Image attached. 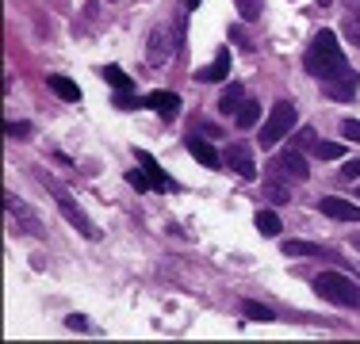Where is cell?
I'll return each mask as SVG.
<instances>
[{
    "label": "cell",
    "instance_id": "1",
    "mask_svg": "<svg viewBox=\"0 0 360 344\" xmlns=\"http://www.w3.org/2000/svg\"><path fill=\"white\" fill-rule=\"evenodd\" d=\"M307 73L314 77V81H333V77L349 73V62L345 54H341V42L333 39V31H319L314 34V42L307 46V58H303Z\"/></svg>",
    "mask_w": 360,
    "mask_h": 344
},
{
    "label": "cell",
    "instance_id": "2",
    "mask_svg": "<svg viewBox=\"0 0 360 344\" xmlns=\"http://www.w3.org/2000/svg\"><path fill=\"white\" fill-rule=\"evenodd\" d=\"M314 291H319L326 303H333V306L360 310V287L349 279V275H341V272H322V275H314Z\"/></svg>",
    "mask_w": 360,
    "mask_h": 344
},
{
    "label": "cell",
    "instance_id": "3",
    "mask_svg": "<svg viewBox=\"0 0 360 344\" xmlns=\"http://www.w3.org/2000/svg\"><path fill=\"white\" fill-rule=\"evenodd\" d=\"M291 126H295V103H288V100L272 103L269 119H264V131H261V145H276Z\"/></svg>",
    "mask_w": 360,
    "mask_h": 344
},
{
    "label": "cell",
    "instance_id": "4",
    "mask_svg": "<svg viewBox=\"0 0 360 344\" xmlns=\"http://www.w3.org/2000/svg\"><path fill=\"white\" fill-rule=\"evenodd\" d=\"M39 180H42V184H46V187H50V192H54V199H58V206H62V214H65V218H70V222H73V226H77V230H81V234H84V237H92V241H96V237H100V230H96V226H92V222H89V214H84V211H81V206H77V203H73V195H70V192H65V187H58V184H50V176H39Z\"/></svg>",
    "mask_w": 360,
    "mask_h": 344
},
{
    "label": "cell",
    "instance_id": "5",
    "mask_svg": "<svg viewBox=\"0 0 360 344\" xmlns=\"http://www.w3.org/2000/svg\"><path fill=\"white\" fill-rule=\"evenodd\" d=\"M269 172H272V176H288V180H307V176H311V168H307V157L295 150V145L280 153V157L272 161Z\"/></svg>",
    "mask_w": 360,
    "mask_h": 344
},
{
    "label": "cell",
    "instance_id": "6",
    "mask_svg": "<svg viewBox=\"0 0 360 344\" xmlns=\"http://www.w3.org/2000/svg\"><path fill=\"white\" fill-rule=\"evenodd\" d=\"M4 203H8V214H12L15 222H20V230L23 234H31V237H42V226H39V218L27 211L23 203H15V195L12 192H4Z\"/></svg>",
    "mask_w": 360,
    "mask_h": 344
},
{
    "label": "cell",
    "instance_id": "7",
    "mask_svg": "<svg viewBox=\"0 0 360 344\" xmlns=\"http://www.w3.org/2000/svg\"><path fill=\"white\" fill-rule=\"evenodd\" d=\"M226 168H234L238 176H245V180H253L257 176V168H253V153H250V145H230L226 150Z\"/></svg>",
    "mask_w": 360,
    "mask_h": 344
},
{
    "label": "cell",
    "instance_id": "8",
    "mask_svg": "<svg viewBox=\"0 0 360 344\" xmlns=\"http://www.w3.org/2000/svg\"><path fill=\"white\" fill-rule=\"evenodd\" d=\"M322 88H326V96H330V100H341V103H345V100L356 96V73L349 69V73H341V77H333V81H326Z\"/></svg>",
    "mask_w": 360,
    "mask_h": 344
},
{
    "label": "cell",
    "instance_id": "9",
    "mask_svg": "<svg viewBox=\"0 0 360 344\" xmlns=\"http://www.w3.org/2000/svg\"><path fill=\"white\" fill-rule=\"evenodd\" d=\"M146 107L158 111L161 119H176L180 115V96L176 92H150V96H146Z\"/></svg>",
    "mask_w": 360,
    "mask_h": 344
},
{
    "label": "cell",
    "instance_id": "10",
    "mask_svg": "<svg viewBox=\"0 0 360 344\" xmlns=\"http://www.w3.org/2000/svg\"><path fill=\"white\" fill-rule=\"evenodd\" d=\"M319 211L330 214V218H341V222H360V206L356 203H345V199H333V195L319 203Z\"/></svg>",
    "mask_w": 360,
    "mask_h": 344
},
{
    "label": "cell",
    "instance_id": "11",
    "mask_svg": "<svg viewBox=\"0 0 360 344\" xmlns=\"http://www.w3.org/2000/svg\"><path fill=\"white\" fill-rule=\"evenodd\" d=\"M226 73H230V50L222 46L219 54H215V62H211V65H203L200 73H195V81H203V84H215V81H222Z\"/></svg>",
    "mask_w": 360,
    "mask_h": 344
},
{
    "label": "cell",
    "instance_id": "12",
    "mask_svg": "<svg viewBox=\"0 0 360 344\" xmlns=\"http://www.w3.org/2000/svg\"><path fill=\"white\" fill-rule=\"evenodd\" d=\"M188 153H192V157L200 161V165H207V168H219V153L211 150L207 142H203V138H200V131H195V134H188Z\"/></svg>",
    "mask_w": 360,
    "mask_h": 344
},
{
    "label": "cell",
    "instance_id": "13",
    "mask_svg": "<svg viewBox=\"0 0 360 344\" xmlns=\"http://www.w3.org/2000/svg\"><path fill=\"white\" fill-rule=\"evenodd\" d=\"M165 58H169V31L158 27L150 34V65H165Z\"/></svg>",
    "mask_w": 360,
    "mask_h": 344
},
{
    "label": "cell",
    "instance_id": "14",
    "mask_svg": "<svg viewBox=\"0 0 360 344\" xmlns=\"http://www.w3.org/2000/svg\"><path fill=\"white\" fill-rule=\"evenodd\" d=\"M242 103H245V88L242 84H226V92H222V100H219V111L222 115H234Z\"/></svg>",
    "mask_w": 360,
    "mask_h": 344
},
{
    "label": "cell",
    "instance_id": "15",
    "mask_svg": "<svg viewBox=\"0 0 360 344\" xmlns=\"http://www.w3.org/2000/svg\"><path fill=\"white\" fill-rule=\"evenodd\" d=\"M50 92H54V96H62L65 103H77V100H81V88H77L70 77H50Z\"/></svg>",
    "mask_w": 360,
    "mask_h": 344
},
{
    "label": "cell",
    "instance_id": "16",
    "mask_svg": "<svg viewBox=\"0 0 360 344\" xmlns=\"http://www.w3.org/2000/svg\"><path fill=\"white\" fill-rule=\"evenodd\" d=\"M284 256H330L322 245H311V241H284Z\"/></svg>",
    "mask_w": 360,
    "mask_h": 344
},
{
    "label": "cell",
    "instance_id": "17",
    "mask_svg": "<svg viewBox=\"0 0 360 344\" xmlns=\"http://www.w3.org/2000/svg\"><path fill=\"white\" fill-rule=\"evenodd\" d=\"M311 153H314V157H322V161H338L341 153H345V145H341V142H326V138H319V142L311 145Z\"/></svg>",
    "mask_w": 360,
    "mask_h": 344
},
{
    "label": "cell",
    "instance_id": "18",
    "mask_svg": "<svg viewBox=\"0 0 360 344\" xmlns=\"http://www.w3.org/2000/svg\"><path fill=\"white\" fill-rule=\"evenodd\" d=\"M257 119H261V103L245 100L242 107H238V126H242V131H250V126H257Z\"/></svg>",
    "mask_w": 360,
    "mask_h": 344
},
{
    "label": "cell",
    "instance_id": "19",
    "mask_svg": "<svg viewBox=\"0 0 360 344\" xmlns=\"http://www.w3.org/2000/svg\"><path fill=\"white\" fill-rule=\"evenodd\" d=\"M253 222H257V230H261L264 237H276V234H280V218H276L272 211H257Z\"/></svg>",
    "mask_w": 360,
    "mask_h": 344
},
{
    "label": "cell",
    "instance_id": "20",
    "mask_svg": "<svg viewBox=\"0 0 360 344\" xmlns=\"http://www.w3.org/2000/svg\"><path fill=\"white\" fill-rule=\"evenodd\" d=\"M104 81L111 84V88H119V92H131V77H127L123 69H115V65L104 69Z\"/></svg>",
    "mask_w": 360,
    "mask_h": 344
},
{
    "label": "cell",
    "instance_id": "21",
    "mask_svg": "<svg viewBox=\"0 0 360 344\" xmlns=\"http://www.w3.org/2000/svg\"><path fill=\"white\" fill-rule=\"evenodd\" d=\"M242 314H245V317H253V322H272V317H276L269 306H261V303H250V298L242 303Z\"/></svg>",
    "mask_w": 360,
    "mask_h": 344
},
{
    "label": "cell",
    "instance_id": "22",
    "mask_svg": "<svg viewBox=\"0 0 360 344\" xmlns=\"http://www.w3.org/2000/svg\"><path fill=\"white\" fill-rule=\"evenodd\" d=\"M264 195H269L272 203H288L291 195H288V184H280V180H269V184H264Z\"/></svg>",
    "mask_w": 360,
    "mask_h": 344
},
{
    "label": "cell",
    "instance_id": "23",
    "mask_svg": "<svg viewBox=\"0 0 360 344\" xmlns=\"http://www.w3.org/2000/svg\"><path fill=\"white\" fill-rule=\"evenodd\" d=\"M238 4V12H242V20H257V15H261V0H234Z\"/></svg>",
    "mask_w": 360,
    "mask_h": 344
},
{
    "label": "cell",
    "instance_id": "24",
    "mask_svg": "<svg viewBox=\"0 0 360 344\" xmlns=\"http://www.w3.org/2000/svg\"><path fill=\"white\" fill-rule=\"evenodd\" d=\"M341 31H345L349 42H356V46H360V15H349V20L341 23Z\"/></svg>",
    "mask_w": 360,
    "mask_h": 344
},
{
    "label": "cell",
    "instance_id": "25",
    "mask_svg": "<svg viewBox=\"0 0 360 344\" xmlns=\"http://www.w3.org/2000/svg\"><path fill=\"white\" fill-rule=\"evenodd\" d=\"M341 134H345L349 142H360V123L356 119H345V123H341Z\"/></svg>",
    "mask_w": 360,
    "mask_h": 344
},
{
    "label": "cell",
    "instance_id": "26",
    "mask_svg": "<svg viewBox=\"0 0 360 344\" xmlns=\"http://www.w3.org/2000/svg\"><path fill=\"white\" fill-rule=\"evenodd\" d=\"M341 176H345V180H356V176H360V157H353V161H349V165L341 168Z\"/></svg>",
    "mask_w": 360,
    "mask_h": 344
},
{
    "label": "cell",
    "instance_id": "27",
    "mask_svg": "<svg viewBox=\"0 0 360 344\" xmlns=\"http://www.w3.org/2000/svg\"><path fill=\"white\" fill-rule=\"evenodd\" d=\"M8 134H12V138H27L31 126L27 123H8Z\"/></svg>",
    "mask_w": 360,
    "mask_h": 344
},
{
    "label": "cell",
    "instance_id": "28",
    "mask_svg": "<svg viewBox=\"0 0 360 344\" xmlns=\"http://www.w3.org/2000/svg\"><path fill=\"white\" fill-rule=\"evenodd\" d=\"M65 325H70V329H89V322H84L81 314H70V317H65Z\"/></svg>",
    "mask_w": 360,
    "mask_h": 344
},
{
    "label": "cell",
    "instance_id": "29",
    "mask_svg": "<svg viewBox=\"0 0 360 344\" xmlns=\"http://www.w3.org/2000/svg\"><path fill=\"white\" fill-rule=\"evenodd\" d=\"M188 8H200V0H188Z\"/></svg>",
    "mask_w": 360,
    "mask_h": 344
},
{
    "label": "cell",
    "instance_id": "30",
    "mask_svg": "<svg viewBox=\"0 0 360 344\" xmlns=\"http://www.w3.org/2000/svg\"><path fill=\"white\" fill-rule=\"evenodd\" d=\"M353 245H356V249H360V237H356V241H353Z\"/></svg>",
    "mask_w": 360,
    "mask_h": 344
},
{
    "label": "cell",
    "instance_id": "31",
    "mask_svg": "<svg viewBox=\"0 0 360 344\" xmlns=\"http://www.w3.org/2000/svg\"><path fill=\"white\" fill-rule=\"evenodd\" d=\"M356 195H360V187H356Z\"/></svg>",
    "mask_w": 360,
    "mask_h": 344
}]
</instances>
